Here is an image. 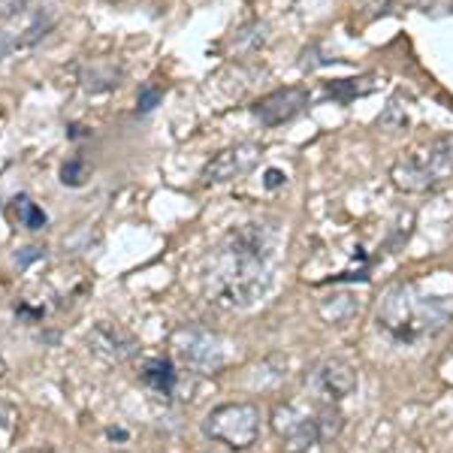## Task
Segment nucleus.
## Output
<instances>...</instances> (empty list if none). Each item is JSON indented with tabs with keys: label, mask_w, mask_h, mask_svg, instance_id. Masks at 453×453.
I'll return each instance as SVG.
<instances>
[{
	"label": "nucleus",
	"mask_w": 453,
	"mask_h": 453,
	"mask_svg": "<svg viewBox=\"0 0 453 453\" xmlns=\"http://www.w3.org/2000/svg\"><path fill=\"white\" fill-rule=\"evenodd\" d=\"M275 230L263 221L239 224L211 257L206 294L221 309H251L273 288Z\"/></svg>",
	"instance_id": "1"
},
{
	"label": "nucleus",
	"mask_w": 453,
	"mask_h": 453,
	"mask_svg": "<svg viewBox=\"0 0 453 453\" xmlns=\"http://www.w3.org/2000/svg\"><path fill=\"white\" fill-rule=\"evenodd\" d=\"M453 320V296H433L418 281H396L375 309V326L393 345L411 348L435 339Z\"/></svg>",
	"instance_id": "2"
},
{
	"label": "nucleus",
	"mask_w": 453,
	"mask_h": 453,
	"mask_svg": "<svg viewBox=\"0 0 453 453\" xmlns=\"http://www.w3.org/2000/svg\"><path fill=\"white\" fill-rule=\"evenodd\" d=\"M453 173V136H441L429 149L405 155L393 164L390 179L405 194H426Z\"/></svg>",
	"instance_id": "3"
},
{
	"label": "nucleus",
	"mask_w": 453,
	"mask_h": 453,
	"mask_svg": "<svg viewBox=\"0 0 453 453\" xmlns=\"http://www.w3.org/2000/svg\"><path fill=\"white\" fill-rule=\"evenodd\" d=\"M203 433L230 450H248L263 433V414L254 402H224L203 420Z\"/></svg>",
	"instance_id": "4"
},
{
	"label": "nucleus",
	"mask_w": 453,
	"mask_h": 453,
	"mask_svg": "<svg viewBox=\"0 0 453 453\" xmlns=\"http://www.w3.org/2000/svg\"><path fill=\"white\" fill-rule=\"evenodd\" d=\"M173 354L185 369L196 375H215L224 369V342L203 324H185L173 333Z\"/></svg>",
	"instance_id": "5"
},
{
	"label": "nucleus",
	"mask_w": 453,
	"mask_h": 453,
	"mask_svg": "<svg viewBox=\"0 0 453 453\" xmlns=\"http://www.w3.org/2000/svg\"><path fill=\"white\" fill-rule=\"evenodd\" d=\"M273 426L281 435L284 453H309L314 444H320L318 420L311 414H303L290 402H279L273 408Z\"/></svg>",
	"instance_id": "6"
},
{
	"label": "nucleus",
	"mask_w": 453,
	"mask_h": 453,
	"mask_svg": "<svg viewBox=\"0 0 453 453\" xmlns=\"http://www.w3.org/2000/svg\"><path fill=\"white\" fill-rule=\"evenodd\" d=\"M85 345L94 357H100L104 363H112V366L130 363L140 354V339L119 324H109V320H100V324H94L88 330Z\"/></svg>",
	"instance_id": "7"
},
{
	"label": "nucleus",
	"mask_w": 453,
	"mask_h": 453,
	"mask_svg": "<svg viewBox=\"0 0 453 453\" xmlns=\"http://www.w3.org/2000/svg\"><path fill=\"white\" fill-rule=\"evenodd\" d=\"M311 94L309 88L303 85H290V88H279V91L260 97L257 104L251 106L254 119H257L263 127H279V124L294 121L305 106H309Z\"/></svg>",
	"instance_id": "8"
},
{
	"label": "nucleus",
	"mask_w": 453,
	"mask_h": 453,
	"mask_svg": "<svg viewBox=\"0 0 453 453\" xmlns=\"http://www.w3.org/2000/svg\"><path fill=\"white\" fill-rule=\"evenodd\" d=\"M257 160H260V145L257 142L230 145V149L218 151V155L203 166L200 179L206 181V185H224V181H233V179H239V175L251 173Z\"/></svg>",
	"instance_id": "9"
},
{
	"label": "nucleus",
	"mask_w": 453,
	"mask_h": 453,
	"mask_svg": "<svg viewBox=\"0 0 453 453\" xmlns=\"http://www.w3.org/2000/svg\"><path fill=\"white\" fill-rule=\"evenodd\" d=\"M314 390L326 402H342L357 390V369L354 363L342 360V357H326L311 375Z\"/></svg>",
	"instance_id": "10"
},
{
	"label": "nucleus",
	"mask_w": 453,
	"mask_h": 453,
	"mask_svg": "<svg viewBox=\"0 0 453 453\" xmlns=\"http://www.w3.org/2000/svg\"><path fill=\"white\" fill-rule=\"evenodd\" d=\"M124 79V67L115 61H91L79 70V85L85 94H106L115 91Z\"/></svg>",
	"instance_id": "11"
},
{
	"label": "nucleus",
	"mask_w": 453,
	"mask_h": 453,
	"mask_svg": "<svg viewBox=\"0 0 453 453\" xmlns=\"http://www.w3.org/2000/svg\"><path fill=\"white\" fill-rule=\"evenodd\" d=\"M140 378L149 390L157 393V396H173L175 387H179V372H175V366L166 357H151V360H145Z\"/></svg>",
	"instance_id": "12"
},
{
	"label": "nucleus",
	"mask_w": 453,
	"mask_h": 453,
	"mask_svg": "<svg viewBox=\"0 0 453 453\" xmlns=\"http://www.w3.org/2000/svg\"><path fill=\"white\" fill-rule=\"evenodd\" d=\"M61 21V10H58V4H46L40 6V10L34 12V21L25 27V34L19 36V49H27V46H36V42L42 40V36L52 34V27Z\"/></svg>",
	"instance_id": "13"
},
{
	"label": "nucleus",
	"mask_w": 453,
	"mask_h": 453,
	"mask_svg": "<svg viewBox=\"0 0 453 453\" xmlns=\"http://www.w3.org/2000/svg\"><path fill=\"white\" fill-rule=\"evenodd\" d=\"M375 91V76H363V79H335L326 85V97H333L335 104H350L357 97H366Z\"/></svg>",
	"instance_id": "14"
},
{
	"label": "nucleus",
	"mask_w": 453,
	"mask_h": 453,
	"mask_svg": "<svg viewBox=\"0 0 453 453\" xmlns=\"http://www.w3.org/2000/svg\"><path fill=\"white\" fill-rule=\"evenodd\" d=\"M357 309H360V303L350 294H330L320 299V314H324V320H330L335 326H345L357 314Z\"/></svg>",
	"instance_id": "15"
},
{
	"label": "nucleus",
	"mask_w": 453,
	"mask_h": 453,
	"mask_svg": "<svg viewBox=\"0 0 453 453\" xmlns=\"http://www.w3.org/2000/svg\"><path fill=\"white\" fill-rule=\"evenodd\" d=\"M16 215H19V221L21 226H27V230H46V224H49V218H46V211H42L36 203L31 200V196H16Z\"/></svg>",
	"instance_id": "16"
},
{
	"label": "nucleus",
	"mask_w": 453,
	"mask_h": 453,
	"mask_svg": "<svg viewBox=\"0 0 453 453\" xmlns=\"http://www.w3.org/2000/svg\"><path fill=\"white\" fill-rule=\"evenodd\" d=\"M402 94H396V97L390 100V104H387V109L381 115H378V124H381L384 130H393V134H396V130H405L408 124H411V119H408V109L402 106Z\"/></svg>",
	"instance_id": "17"
},
{
	"label": "nucleus",
	"mask_w": 453,
	"mask_h": 453,
	"mask_svg": "<svg viewBox=\"0 0 453 453\" xmlns=\"http://www.w3.org/2000/svg\"><path fill=\"white\" fill-rule=\"evenodd\" d=\"M58 175H61L64 188H82L85 181L91 179V166H88L85 157H70V160H64V166Z\"/></svg>",
	"instance_id": "18"
},
{
	"label": "nucleus",
	"mask_w": 453,
	"mask_h": 453,
	"mask_svg": "<svg viewBox=\"0 0 453 453\" xmlns=\"http://www.w3.org/2000/svg\"><path fill=\"white\" fill-rule=\"evenodd\" d=\"M314 420H318L320 441H333V438L342 433V426H345V418H342V411H339V408H333V405L320 408Z\"/></svg>",
	"instance_id": "19"
},
{
	"label": "nucleus",
	"mask_w": 453,
	"mask_h": 453,
	"mask_svg": "<svg viewBox=\"0 0 453 453\" xmlns=\"http://www.w3.org/2000/svg\"><path fill=\"white\" fill-rule=\"evenodd\" d=\"M160 100H164V88L149 82L140 88V94H136V109H140V115H149V112H155Z\"/></svg>",
	"instance_id": "20"
},
{
	"label": "nucleus",
	"mask_w": 453,
	"mask_h": 453,
	"mask_svg": "<svg viewBox=\"0 0 453 453\" xmlns=\"http://www.w3.org/2000/svg\"><path fill=\"white\" fill-rule=\"evenodd\" d=\"M27 6H31V0H0V19L12 21V19L25 16Z\"/></svg>",
	"instance_id": "21"
},
{
	"label": "nucleus",
	"mask_w": 453,
	"mask_h": 453,
	"mask_svg": "<svg viewBox=\"0 0 453 453\" xmlns=\"http://www.w3.org/2000/svg\"><path fill=\"white\" fill-rule=\"evenodd\" d=\"M42 254H46V248H40V245H31V248H21V251L16 254V263H19V266H21V269H25V266H31V263H34V260H40V257H42Z\"/></svg>",
	"instance_id": "22"
},
{
	"label": "nucleus",
	"mask_w": 453,
	"mask_h": 453,
	"mask_svg": "<svg viewBox=\"0 0 453 453\" xmlns=\"http://www.w3.org/2000/svg\"><path fill=\"white\" fill-rule=\"evenodd\" d=\"M16 49H19L16 36H12L10 31H0V61H4V58L10 55V52H16Z\"/></svg>",
	"instance_id": "23"
},
{
	"label": "nucleus",
	"mask_w": 453,
	"mask_h": 453,
	"mask_svg": "<svg viewBox=\"0 0 453 453\" xmlns=\"http://www.w3.org/2000/svg\"><path fill=\"white\" fill-rule=\"evenodd\" d=\"M266 188H279V185H284V173L281 170H269L266 173V181H263Z\"/></svg>",
	"instance_id": "24"
},
{
	"label": "nucleus",
	"mask_w": 453,
	"mask_h": 453,
	"mask_svg": "<svg viewBox=\"0 0 453 453\" xmlns=\"http://www.w3.org/2000/svg\"><path fill=\"white\" fill-rule=\"evenodd\" d=\"M67 136H70V140H82V136H91V134H88L82 124H70V127H67Z\"/></svg>",
	"instance_id": "25"
},
{
	"label": "nucleus",
	"mask_w": 453,
	"mask_h": 453,
	"mask_svg": "<svg viewBox=\"0 0 453 453\" xmlns=\"http://www.w3.org/2000/svg\"><path fill=\"white\" fill-rule=\"evenodd\" d=\"M4 378H6V363L0 360V381H4Z\"/></svg>",
	"instance_id": "26"
},
{
	"label": "nucleus",
	"mask_w": 453,
	"mask_h": 453,
	"mask_svg": "<svg viewBox=\"0 0 453 453\" xmlns=\"http://www.w3.org/2000/svg\"><path fill=\"white\" fill-rule=\"evenodd\" d=\"M31 453H36V450H31ZM46 453H52V450H46Z\"/></svg>",
	"instance_id": "27"
},
{
	"label": "nucleus",
	"mask_w": 453,
	"mask_h": 453,
	"mask_svg": "<svg viewBox=\"0 0 453 453\" xmlns=\"http://www.w3.org/2000/svg\"><path fill=\"white\" fill-rule=\"evenodd\" d=\"M119 453H121V450H119Z\"/></svg>",
	"instance_id": "28"
}]
</instances>
